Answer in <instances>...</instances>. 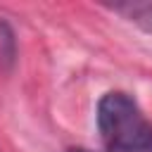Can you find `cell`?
<instances>
[{
  "label": "cell",
  "instance_id": "1",
  "mask_svg": "<svg viewBox=\"0 0 152 152\" xmlns=\"http://www.w3.org/2000/svg\"><path fill=\"white\" fill-rule=\"evenodd\" d=\"M97 128L107 152H152V124L128 93L112 90L102 95Z\"/></svg>",
  "mask_w": 152,
  "mask_h": 152
},
{
  "label": "cell",
  "instance_id": "2",
  "mask_svg": "<svg viewBox=\"0 0 152 152\" xmlns=\"http://www.w3.org/2000/svg\"><path fill=\"white\" fill-rule=\"evenodd\" d=\"M114 10L126 14L135 26H140L145 33L152 36V5L150 2H128V5H116Z\"/></svg>",
  "mask_w": 152,
  "mask_h": 152
},
{
  "label": "cell",
  "instance_id": "3",
  "mask_svg": "<svg viewBox=\"0 0 152 152\" xmlns=\"http://www.w3.org/2000/svg\"><path fill=\"white\" fill-rule=\"evenodd\" d=\"M66 152H93V150H88V147H69Z\"/></svg>",
  "mask_w": 152,
  "mask_h": 152
}]
</instances>
